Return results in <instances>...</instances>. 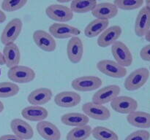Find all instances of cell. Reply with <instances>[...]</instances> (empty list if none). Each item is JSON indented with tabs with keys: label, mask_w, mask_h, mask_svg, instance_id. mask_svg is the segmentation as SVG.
I'll list each match as a JSON object with an SVG mask.
<instances>
[{
	"label": "cell",
	"mask_w": 150,
	"mask_h": 140,
	"mask_svg": "<svg viewBox=\"0 0 150 140\" xmlns=\"http://www.w3.org/2000/svg\"><path fill=\"white\" fill-rule=\"evenodd\" d=\"M53 93L48 88H39L32 90L27 96V101L32 106H40L51 101Z\"/></svg>",
	"instance_id": "obj_20"
},
{
	"label": "cell",
	"mask_w": 150,
	"mask_h": 140,
	"mask_svg": "<svg viewBox=\"0 0 150 140\" xmlns=\"http://www.w3.org/2000/svg\"><path fill=\"white\" fill-rule=\"evenodd\" d=\"M108 26H109V20L95 19L88 23L87 26L85 27V36L89 38L100 36L107 28H108Z\"/></svg>",
	"instance_id": "obj_25"
},
{
	"label": "cell",
	"mask_w": 150,
	"mask_h": 140,
	"mask_svg": "<svg viewBox=\"0 0 150 140\" xmlns=\"http://www.w3.org/2000/svg\"><path fill=\"white\" fill-rule=\"evenodd\" d=\"M6 19H7V15H6V14L4 13V12H3L2 10H0V23H4L6 20Z\"/></svg>",
	"instance_id": "obj_35"
},
{
	"label": "cell",
	"mask_w": 150,
	"mask_h": 140,
	"mask_svg": "<svg viewBox=\"0 0 150 140\" xmlns=\"http://www.w3.org/2000/svg\"><path fill=\"white\" fill-rule=\"evenodd\" d=\"M96 66L101 73L113 78H122L127 75L126 68L112 60H101L97 63Z\"/></svg>",
	"instance_id": "obj_6"
},
{
	"label": "cell",
	"mask_w": 150,
	"mask_h": 140,
	"mask_svg": "<svg viewBox=\"0 0 150 140\" xmlns=\"http://www.w3.org/2000/svg\"><path fill=\"white\" fill-rule=\"evenodd\" d=\"M81 102L80 94L74 91H62L54 97V102L60 107L70 108L79 105Z\"/></svg>",
	"instance_id": "obj_18"
},
{
	"label": "cell",
	"mask_w": 150,
	"mask_h": 140,
	"mask_svg": "<svg viewBox=\"0 0 150 140\" xmlns=\"http://www.w3.org/2000/svg\"><path fill=\"white\" fill-rule=\"evenodd\" d=\"M145 3V6H146V7H148V8L150 10V0H146V1H144Z\"/></svg>",
	"instance_id": "obj_39"
},
{
	"label": "cell",
	"mask_w": 150,
	"mask_h": 140,
	"mask_svg": "<svg viewBox=\"0 0 150 140\" xmlns=\"http://www.w3.org/2000/svg\"><path fill=\"white\" fill-rule=\"evenodd\" d=\"M140 57L144 61H150V44L145 45L142 48L140 51Z\"/></svg>",
	"instance_id": "obj_33"
},
{
	"label": "cell",
	"mask_w": 150,
	"mask_h": 140,
	"mask_svg": "<svg viewBox=\"0 0 150 140\" xmlns=\"http://www.w3.org/2000/svg\"><path fill=\"white\" fill-rule=\"evenodd\" d=\"M2 54L3 57H4V64L9 69L16 66L20 63V50L16 43H11L4 45Z\"/></svg>",
	"instance_id": "obj_21"
},
{
	"label": "cell",
	"mask_w": 150,
	"mask_h": 140,
	"mask_svg": "<svg viewBox=\"0 0 150 140\" xmlns=\"http://www.w3.org/2000/svg\"><path fill=\"white\" fill-rule=\"evenodd\" d=\"M4 109V104H3V102L0 100V113H1V112H3Z\"/></svg>",
	"instance_id": "obj_38"
},
{
	"label": "cell",
	"mask_w": 150,
	"mask_h": 140,
	"mask_svg": "<svg viewBox=\"0 0 150 140\" xmlns=\"http://www.w3.org/2000/svg\"><path fill=\"white\" fill-rule=\"evenodd\" d=\"M27 3V0H4L1 7L3 11L11 13L23 8Z\"/></svg>",
	"instance_id": "obj_31"
},
{
	"label": "cell",
	"mask_w": 150,
	"mask_h": 140,
	"mask_svg": "<svg viewBox=\"0 0 150 140\" xmlns=\"http://www.w3.org/2000/svg\"><path fill=\"white\" fill-rule=\"evenodd\" d=\"M111 53L116 62L125 68L130 66L133 63V58L131 51L121 41H117L111 45Z\"/></svg>",
	"instance_id": "obj_4"
},
{
	"label": "cell",
	"mask_w": 150,
	"mask_h": 140,
	"mask_svg": "<svg viewBox=\"0 0 150 140\" xmlns=\"http://www.w3.org/2000/svg\"><path fill=\"white\" fill-rule=\"evenodd\" d=\"M150 29V10L146 6L139 10L135 21V33L139 37L146 35Z\"/></svg>",
	"instance_id": "obj_15"
},
{
	"label": "cell",
	"mask_w": 150,
	"mask_h": 140,
	"mask_svg": "<svg viewBox=\"0 0 150 140\" xmlns=\"http://www.w3.org/2000/svg\"><path fill=\"white\" fill-rule=\"evenodd\" d=\"M0 140H23L14 134H5L0 136Z\"/></svg>",
	"instance_id": "obj_34"
},
{
	"label": "cell",
	"mask_w": 150,
	"mask_h": 140,
	"mask_svg": "<svg viewBox=\"0 0 150 140\" xmlns=\"http://www.w3.org/2000/svg\"><path fill=\"white\" fill-rule=\"evenodd\" d=\"M37 131L45 140H60L61 132L58 127L50 121L42 120L36 125Z\"/></svg>",
	"instance_id": "obj_17"
},
{
	"label": "cell",
	"mask_w": 150,
	"mask_h": 140,
	"mask_svg": "<svg viewBox=\"0 0 150 140\" xmlns=\"http://www.w3.org/2000/svg\"><path fill=\"white\" fill-rule=\"evenodd\" d=\"M45 13L50 19L60 23L70 21L74 15L70 7L59 4L48 6L45 9Z\"/></svg>",
	"instance_id": "obj_5"
},
{
	"label": "cell",
	"mask_w": 150,
	"mask_h": 140,
	"mask_svg": "<svg viewBox=\"0 0 150 140\" xmlns=\"http://www.w3.org/2000/svg\"><path fill=\"white\" fill-rule=\"evenodd\" d=\"M0 75H1V69H0Z\"/></svg>",
	"instance_id": "obj_40"
},
{
	"label": "cell",
	"mask_w": 150,
	"mask_h": 140,
	"mask_svg": "<svg viewBox=\"0 0 150 140\" xmlns=\"http://www.w3.org/2000/svg\"><path fill=\"white\" fill-rule=\"evenodd\" d=\"M61 122L64 125L75 128L88 125L89 118L86 115L80 112H69L61 117Z\"/></svg>",
	"instance_id": "obj_24"
},
{
	"label": "cell",
	"mask_w": 150,
	"mask_h": 140,
	"mask_svg": "<svg viewBox=\"0 0 150 140\" xmlns=\"http://www.w3.org/2000/svg\"><path fill=\"white\" fill-rule=\"evenodd\" d=\"M10 128L12 131L18 138L23 140H29L34 136V131L32 127L20 118H15L10 123Z\"/></svg>",
	"instance_id": "obj_16"
},
{
	"label": "cell",
	"mask_w": 150,
	"mask_h": 140,
	"mask_svg": "<svg viewBox=\"0 0 150 140\" xmlns=\"http://www.w3.org/2000/svg\"><path fill=\"white\" fill-rule=\"evenodd\" d=\"M92 128L90 125L75 127L66 136V140H86L92 135Z\"/></svg>",
	"instance_id": "obj_27"
},
{
	"label": "cell",
	"mask_w": 150,
	"mask_h": 140,
	"mask_svg": "<svg viewBox=\"0 0 150 140\" xmlns=\"http://www.w3.org/2000/svg\"><path fill=\"white\" fill-rule=\"evenodd\" d=\"M4 57H3V54L2 52H0V65H4Z\"/></svg>",
	"instance_id": "obj_36"
},
{
	"label": "cell",
	"mask_w": 150,
	"mask_h": 140,
	"mask_svg": "<svg viewBox=\"0 0 150 140\" xmlns=\"http://www.w3.org/2000/svg\"><path fill=\"white\" fill-rule=\"evenodd\" d=\"M150 133L144 129H140L129 134L125 140H149Z\"/></svg>",
	"instance_id": "obj_32"
},
{
	"label": "cell",
	"mask_w": 150,
	"mask_h": 140,
	"mask_svg": "<svg viewBox=\"0 0 150 140\" xmlns=\"http://www.w3.org/2000/svg\"><path fill=\"white\" fill-rule=\"evenodd\" d=\"M149 77V70L146 68H139L132 71L125 80L124 85L129 91L137 90L143 87Z\"/></svg>",
	"instance_id": "obj_1"
},
{
	"label": "cell",
	"mask_w": 150,
	"mask_h": 140,
	"mask_svg": "<svg viewBox=\"0 0 150 140\" xmlns=\"http://www.w3.org/2000/svg\"><path fill=\"white\" fill-rule=\"evenodd\" d=\"M149 70H150V67H149Z\"/></svg>",
	"instance_id": "obj_41"
},
{
	"label": "cell",
	"mask_w": 150,
	"mask_h": 140,
	"mask_svg": "<svg viewBox=\"0 0 150 140\" xmlns=\"http://www.w3.org/2000/svg\"><path fill=\"white\" fill-rule=\"evenodd\" d=\"M118 10L113 3L101 2L97 4L92 11V14L96 19L109 20L117 15Z\"/></svg>",
	"instance_id": "obj_19"
},
{
	"label": "cell",
	"mask_w": 150,
	"mask_h": 140,
	"mask_svg": "<svg viewBox=\"0 0 150 140\" xmlns=\"http://www.w3.org/2000/svg\"><path fill=\"white\" fill-rule=\"evenodd\" d=\"M122 29L121 26L114 25L107 28L98 38L97 44L100 48H107L112 45L118 41L119 38L122 35Z\"/></svg>",
	"instance_id": "obj_13"
},
{
	"label": "cell",
	"mask_w": 150,
	"mask_h": 140,
	"mask_svg": "<svg viewBox=\"0 0 150 140\" xmlns=\"http://www.w3.org/2000/svg\"><path fill=\"white\" fill-rule=\"evenodd\" d=\"M7 77L14 83L26 84L31 83L36 77L35 71L30 67L18 65L9 69Z\"/></svg>",
	"instance_id": "obj_2"
},
{
	"label": "cell",
	"mask_w": 150,
	"mask_h": 140,
	"mask_svg": "<svg viewBox=\"0 0 150 140\" xmlns=\"http://www.w3.org/2000/svg\"><path fill=\"white\" fill-rule=\"evenodd\" d=\"M21 115L24 119L32 122H40L45 120L48 116V112L41 106H28L21 111Z\"/></svg>",
	"instance_id": "obj_22"
},
{
	"label": "cell",
	"mask_w": 150,
	"mask_h": 140,
	"mask_svg": "<svg viewBox=\"0 0 150 140\" xmlns=\"http://www.w3.org/2000/svg\"><path fill=\"white\" fill-rule=\"evenodd\" d=\"M83 54V44L81 38L74 36L70 38L67 45V55L73 64L81 62Z\"/></svg>",
	"instance_id": "obj_14"
},
{
	"label": "cell",
	"mask_w": 150,
	"mask_h": 140,
	"mask_svg": "<svg viewBox=\"0 0 150 140\" xmlns=\"http://www.w3.org/2000/svg\"><path fill=\"white\" fill-rule=\"evenodd\" d=\"M144 36H145V39H146V40L150 42V29L148 31V32L146 34V35H145Z\"/></svg>",
	"instance_id": "obj_37"
},
{
	"label": "cell",
	"mask_w": 150,
	"mask_h": 140,
	"mask_svg": "<svg viewBox=\"0 0 150 140\" xmlns=\"http://www.w3.org/2000/svg\"><path fill=\"white\" fill-rule=\"evenodd\" d=\"M32 39L37 46L45 52H53L57 48V42L55 39L44 30L38 29L35 31L32 34Z\"/></svg>",
	"instance_id": "obj_11"
},
{
	"label": "cell",
	"mask_w": 150,
	"mask_h": 140,
	"mask_svg": "<svg viewBox=\"0 0 150 140\" xmlns=\"http://www.w3.org/2000/svg\"><path fill=\"white\" fill-rule=\"evenodd\" d=\"M82 111L89 118L97 120H106L111 118V112L108 108L92 102L85 103L82 106Z\"/></svg>",
	"instance_id": "obj_12"
},
{
	"label": "cell",
	"mask_w": 150,
	"mask_h": 140,
	"mask_svg": "<svg viewBox=\"0 0 150 140\" xmlns=\"http://www.w3.org/2000/svg\"><path fill=\"white\" fill-rule=\"evenodd\" d=\"M23 28V22L18 18L12 19L7 23L1 32V42L4 45L14 43L18 38Z\"/></svg>",
	"instance_id": "obj_3"
},
{
	"label": "cell",
	"mask_w": 150,
	"mask_h": 140,
	"mask_svg": "<svg viewBox=\"0 0 150 140\" xmlns=\"http://www.w3.org/2000/svg\"><path fill=\"white\" fill-rule=\"evenodd\" d=\"M121 88L117 85H110L100 88L95 92L92 98V102L100 105H104L111 102L119 96Z\"/></svg>",
	"instance_id": "obj_8"
},
{
	"label": "cell",
	"mask_w": 150,
	"mask_h": 140,
	"mask_svg": "<svg viewBox=\"0 0 150 140\" xmlns=\"http://www.w3.org/2000/svg\"><path fill=\"white\" fill-rule=\"evenodd\" d=\"M19 86L12 82L0 83V98H10L16 96L19 92Z\"/></svg>",
	"instance_id": "obj_29"
},
{
	"label": "cell",
	"mask_w": 150,
	"mask_h": 140,
	"mask_svg": "<svg viewBox=\"0 0 150 140\" xmlns=\"http://www.w3.org/2000/svg\"><path fill=\"white\" fill-rule=\"evenodd\" d=\"M111 106L118 113L129 115L137 110L138 102L130 96H119L111 102Z\"/></svg>",
	"instance_id": "obj_9"
},
{
	"label": "cell",
	"mask_w": 150,
	"mask_h": 140,
	"mask_svg": "<svg viewBox=\"0 0 150 140\" xmlns=\"http://www.w3.org/2000/svg\"><path fill=\"white\" fill-rule=\"evenodd\" d=\"M130 125L139 128H150V113L142 111H135L127 116Z\"/></svg>",
	"instance_id": "obj_23"
},
{
	"label": "cell",
	"mask_w": 150,
	"mask_h": 140,
	"mask_svg": "<svg viewBox=\"0 0 150 140\" xmlns=\"http://www.w3.org/2000/svg\"><path fill=\"white\" fill-rule=\"evenodd\" d=\"M49 34L54 38L62 39L78 36L81 34V31L67 23H54L50 26Z\"/></svg>",
	"instance_id": "obj_10"
},
{
	"label": "cell",
	"mask_w": 150,
	"mask_h": 140,
	"mask_svg": "<svg viewBox=\"0 0 150 140\" xmlns=\"http://www.w3.org/2000/svg\"><path fill=\"white\" fill-rule=\"evenodd\" d=\"M92 134L96 140H119L117 133L104 126H96L92 128Z\"/></svg>",
	"instance_id": "obj_28"
},
{
	"label": "cell",
	"mask_w": 150,
	"mask_h": 140,
	"mask_svg": "<svg viewBox=\"0 0 150 140\" xmlns=\"http://www.w3.org/2000/svg\"><path fill=\"white\" fill-rule=\"evenodd\" d=\"M113 4L118 9L122 10H133L143 6V0H115Z\"/></svg>",
	"instance_id": "obj_30"
},
{
	"label": "cell",
	"mask_w": 150,
	"mask_h": 140,
	"mask_svg": "<svg viewBox=\"0 0 150 140\" xmlns=\"http://www.w3.org/2000/svg\"><path fill=\"white\" fill-rule=\"evenodd\" d=\"M95 0H73L70 2V10L73 13H86L92 12L97 5Z\"/></svg>",
	"instance_id": "obj_26"
},
{
	"label": "cell",
	"mask_w": 150,
	"mask_h": 140,
	"mask_svg": "<svg viewBox=\"0 0 150 140\" xmlns=\"http://www.w3.org/2000/svg\"><path fill=\"white\" fill-rule=\"evenodd\" d=\"M103 84L102 80L96 76H81L73 80L72 88L80 92H89L98 89Z\"/></svg>",
	"instance_id": "obj_7"
}]
</instances>
